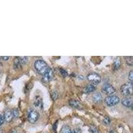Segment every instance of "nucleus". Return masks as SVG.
I'll return each mask as SVG.
<instances>
[{
  "instance_id": "obj_23",
  "label": "nucleus",
  "mask_w": 133,
  "mask_h": 133,
  "mask_svg": "<svg viewBox=\"0 0 133 133\" xmlns=\"http://www.w3.org/2000/svg\"><path fill=\"white\" fill-rule=\"evenodd\" d=\"M60 72H61V74L62 75V76L63 77H65L67 76V73L66 72V71L63 69H60Z\"/></svg>"
},
{
  "instance_id": "obj_26",
  "label": "nucleus",
  "mask_w": 133,
  "mask_h": 133,
  "mask_svg": "<svg viewBox=\"0 0 133 133\" xmlns=\"http://www.w3.org/2000/svg\"><path fill=\"white\" fill-rule=\"evenodd\" d=\"M3 122H4V119H3V117L2 116V115H0V126H2L3 124Z\"/></svg>"
},
{
  "instance_id": "obj_10",
  "label": "nucleus",
  "mask_w": 133,
  "mask_h": 133,
  "mask_svg": "<svg viewBox=\"0 0 133 133\" xmlns=\"http://www.w3.org/2000/svg\"><path fill=\"white\" fill-rule=\"evenodd\" d=\"M34 106L38 110H42L43 108V103L42 98L39 96H37L35 98V101H34Z\"/></svg>"
},
{
  "instance_id": "obj_2",
  "label": "nucleus",
  "mask_w": 133,
  "mask_h": 133,
  "mask_svg": "<svg viewBox=\"0 0 133 133\" xmlns=\"http://www.w3.org/2000/svg\"><path fill=\"white\" fill-rule=\"evenodd\" d=\"M121 92L126 97H130L132 95V83L128 82L121 87Z\"/></svg>"
},
{
  "instance_id": "obj_3",
  "label": "nucleus",
  "mask_w": 133,
  "mask_h": 133,
  "mask_svg": "<svg viewBox=\"0 0 133 133\" xmlns=\"http://www.w3.org/2000/svg\"><path fill=\"white\" fill-rule=\"evenodd\" d=\"M120 101L119 97L116 95H109L105 98L104 102L107 106L112 107L118 104Z\"/></svg>"
},
{
  "instance_id": "obj_18",
  "label": "nucleus",
  "mask_w": 133,
  "mask_h": 133,
  "mask_svg": "<svg viewBox=\"0 0 133 133\" xmlns=\"http://www.w3.org/2000/svg\"><path fill=\"white\" fill-rule=\"evenodd\" d=\"M19 59L20 62H21V64H25L28 61V57H19Z\"/></svg>"
},
{
  "instance_id": "obj_5",
  "label": "nucleus",
  "mask_w": 133,
  "mask_h": 133,
  "mask_svg": "<svg viewBox=\"0 0 133 133\" xmlns=\"http://www.w3.org/2000/svg\"><path fill=\"white\" fill-rule=\"evenodd\" d=\"M39 115L35 110H31L28 113V116H27L28 121L30 123H36L39 119Z\"/></svg>"
},
{
  "instance_id": "obj_14",
  "label": "nucleus",
  "mask_w": 133,
  "mask_h": 133,
  "mask_svg": "<svg viewBox=\"0 0 133 133\" xmlns=\"http://www.w3.org/2000/svg\"><path fill=\"white\" fill-rule=\"evenodd\" d=\"M69 104L72 107L76 108V109H79L81 107V103L77 100L71 99L69 101Z\"/></svg>"
},
{
  "instance_id": "obj_11",
  "label": "nucleus",
  "mask_w": 133,
  "mask_h": 133,
  "mask_svg": "<svg viewBox=\"0 0 133 133\" xmlns=\"http://www.w3.org/2000/svg\"><path fill=\"white\" fill-rule=\"evenodd\" d=\"M95 89H96V87L95 85H92V84H89V85H87V86L85 87L84 90H83V91H84L85 93L89 94V93H91V92H94V91H95Z\"/></svg>"
},
{
  "instance_id": "obj_8",
  "label": "nucleus",
  "mask_w": 133,
  "mask_h": 133,
  "mask_svg": "<svg viewBox=\"0 0 133 133\" xmlns=\"http://www.w3.org/2000/svg\"><path fill=\"white\" fill-rule=\"evenodd\" d=\"M132 98L130 97H126L122 100V104L124 107L132 109Z\"/></svg>"
},
{
  "instance_id": "obj_9",
  "label": "nucleus",
  "mask_w": 133,
  "mask_h": 133,
  "mask_svg": "<svg viewBox=\"0 0 133 133\" xmlns=\"http://www.w3.org/2000/svg\"><path fill=\"white\" fill-rule=\"evenodd\" d=\"M13 118H14V116H13V114L11 110H6L4 112V115H3V119L4 121H5L7 123H10L11 121H12Z\"/></svg>"
},
{
  "instance_id": "obj_24",
  "label": "nucleus",
  "mask_w": 133,
  "mask_h": 133,
  "mask_svg": "<svg viewBox=\"0 0 133 133\" xmlns=\"http://www.w3.org/2000/svg\"><path fill=\"white\" fill-rule=\"evenodd\" d=\"M72 133H81V130L79 128H75L72 131Z\"/></svg>"
},
{
  "instance_id": "obj_4",
  "label": "nucleus",
  "mask_w": 133,
  "mask_h": 133,
  "mask_svg": "<svg viewBox=\"0 0 133 133\" xmlns=\"http://www.w3.org/2000/svg\"><path fill=\"white\" fill-rule=\"evenodd\" d=\"M87 77L90 82H91L93 84H95V85H98L101 81V78L99 75L95 73H89Z\"/></svg>"
},
{
  "instance_id": "obj_17",
  "label": "nucleus",
  "mask_w": 133,
  "mask_h": 133,
  "mask_svg": "<svg viewBox=\"0 0 133 133\" xmlns=\"http://www.w3.org/2000/svg\"><path fill=\"white\" fill-rule=\"evenodd\" d=\"M124 59L127 63L130 66H132L133 65V58L132 56H128V57H124Z\"/></svg>"
},
{
  "instance_id": "obj_12",
  "label": "nucleus",
  "mask_w": 133,
  "mask_h": 133,
  "mask_svg": "<svg viewBox=\"0 0 133 133\" xmlns=\"http://www.w3.org/2000/svg\"><path fill=\"white\" fill-rule=\"evenodd\" d=\"M92 100L95 103H101L102 100H103L101 94L100 92H97V93L94 94L93 96H92Z\"/></svg>"
},
{
  "instance_id": "obj_25",
  "label": "nucleus",
  "mask_w": 133,
  "mask_h": 133,
  "mask_svg": "<svg viewBox=\"0 0 133 133\" xmlns=\"http://www.w3.org/2000/svg\"><path fill=\"white\" fill-rule=\"evenodd\" d=\"M57 96H58V94L57 92H53V93H52V98H53V99L55 100L57 98Z\"/></svg>"
},
{
  "instance_id": "obj_1",
  "label": "nucleus",
  "mask_w": 133,
  "mask_h": 133,
  "mask_svg": "<svg viewBox=\"0 0 133 133\" xmlns=\"http://www.w3.org/2000/svg\"><path fill=\"white\" fill-rule=\"evenodd\" d=\"M34 66H35L36 71H37V73L40 75H43L50 68L47 63L42 59H37V61H35V63H34Z\"/></svg>"
},
{
  "instance_id": "obj_19",
  "label": "nucleus",
  "mask_w": 133,
  "mask_h": 133,
  "mask_svg": "<svg viewBox=\"0 0 133 133\" xmlns=\"http://www.w3.org/2000/svg\"><path fill=\"white\" fill-rule=\"evenodd\" d=\"M11 112H12L13 114V116L15 117V118H17V117H18L19 115V110H17V109H14L11 110Z\"/></svg>"
},
{
  "instance_id": "obj_13",
  "label": "nucleus",
  "mask_w": 133,
  "mask_h": 133,
  "mask_svg": "<svg viewBox=\"0 0 133 133\" xmlns=\"http://www.w3.org/2000/svg\"><path fill=\"white\" fill-rule=\"evenodd\" d=\"M121 65V59L119 57H117L114 60V64L113 67L115 70H117L120 68V66Z\"/></svg>"
},
{
  "instance_id": "obj_22",
  "label": "nucleus",
  "mask_w": 133,
  "mask_h": 133,
  "mask_svg": "<svg viewBox=\"0 0 133 133\" xmlns=\"http://www.w3.org/2000/svg\"><path fill=\"white\" fill-rule=\"evenodd\" d=\"M129 81H130V82L132 83V81H133V71H130V72H129Z\"/></svg>"
},
{
  "instance_id": "obj_7",
  "label": "nucleus",
  "mask_w": 133,
  "mask_h": 133,
  "mask_svg": "<svg viewBox=\"0 0 133 133\" xmlns=\"http://www.w3.org/2000/svg\"><path fill=\"white\" fill-rule=\"evenodd\" d=\"M53 77V71L51 68H49L48 69V71L46 72L45 74L43 75L42 78V81L44 82V83H47V82L50 81L51 80L52 78Z\"/></svg>"
},
{
  "instance_id": "obj_27",
  "label": "nucleus",
  "mask_w": 133,
  "mask_h": 133,
  "mask_svg": "<svg viewBox=\"0 0 133 133\" xmlns=\"http://www.w3.org/2000/svg\"><path fill=\"white\" fill-rule=\"evenodd\" d=\"M9 57L8 56H7V57H2V59H3V60H5V61H7V60H8V59H9Z\"/></svg>"
},
{
  "instance_id": "obj_15",
  "label": "nucleus",
  "mask_w": 133,
  "mask_h": 133,
  "mask_svg": "<svg viewBox=\"0 0 133 133\" xmlns=\"http://www.w3.org/2000/svg\"><path fill=\"white\" fill-rule=\"evenodd\" d=\"M21 65H22V64H21V62H20L19 57L15 58V59H14V69L15 70L20 69H21Z\"/></svg>"
},
{
  "instance_id": "obj_21",
  "label": "nucleus",
  "mask_w": 133,
  "mask_h": 133,
  "mask_svg": "<svg viewBox=\"0 0 133 133\" xmlns=\"http://www.w3.org/2000/svg\"><path fill=\"white\" fill-rule=\"evenodd\" d=\"M103 123H104L105 125H109V124L110 123V118H109V117H108V116L104 117V118L103 119Z\"/></svg>"
},
{
  "instance_id": "obj_20",
  "label": "nucleus",
  "mask_w": 133,
  "mask_h": 133,
  "mask_svg": "<svg viewBox=\"0 0 133 133\" xmlns=\"http://www.w3.org/2000/svg\"><path fill=\"white\" fill-rule=\"evenodd\" d=\"M90 131L92 133H99L98 129L95 126H91V128H90Z\"/></svg>"
},
{
  "instance_id": "obj_16",
  "label": "nucleus",
  "mask_w": 133,
  "mask_h": 133,
  "mask_svg": "<svg viewBox=\"0 0 133 133\" xmlns=\"http://www.w3.org/2000/svg\"><path fill=\"white\" fill-rule=\"evenodd\" d=\"M60 133H72V130H71V128L69 126L65 125L62 127Z\"/></svg>"
},
{
  "instance_id": "obj_6",
  "label": "nucleus",
  "mask_w": 133,
  "mask_h": 133,
  "mask_svg": "<svg viewBox=\"0 0 133 133\" xmlns=\"http://www.w3.org/2000/svg\"><path fill=\"white\" fill-rule=\"evenodd\" d=\"M103 92L108 95H112L115 92L116 89L110 84H104L103 87Z\"/></svg>"
},
{
  "instance_id": "obj_29",
  "label": "nucleus",
  "mask_w": 133,
  "mask_h": 133,
  "mask_svg": "<svg viewBox=\"0 0 133 133\" xmlns=\"http://www.w3.org/2000/svg\"><path fill=\"white\" fill-rule=\"evenodd\" d=\"M0 65H2V63L0 62Z\"/></svg>"
},
{
  "instance_id": "obj_28",
  "label": "nucleus",
  "mask_w": 133,
  "mask_h": 133,
  "mask_svg": "<svg viewBox=\"0 0 133 133\" xmlns=\"http://www.w3.org/2000/svg\"><path fill=\"white\" fill-rule=\"evenodd\" d=\"M11 133H18L17 131H15V130H14V131L11 132Z\"/></svg>"
}]
</instances>
